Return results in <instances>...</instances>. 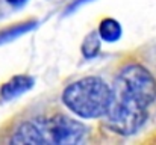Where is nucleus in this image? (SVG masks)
<instances>
[{
  "label": "nucleus",
  "instance_id": "6e6552de",
  "mask_svg": "<svg viewBox=\"0 0 156 145\" xmlns=\"http://www.w3.org/2000/svg\"><path fill=\"white\" fill-rule=\"evenodd\" d=\"M102 38L99 35V32H91L90 35L85 36L83 43H82V54L85 59H93L100 53V47H102Z\"/></svg>",
  "mask_w": 156,
  "mask_h": 145
},
{
  "label": "nucleus",
  "instance_id": "f257e3e1",
  "mask_svg": "<svg viewBox=\"0 0 156 145\" xmlns=\"http://www.w3.org/2000/svg\"><path fill=\"white\" fill-rule=\"evenodd\" d=\"M106 126L121 136L135 135L149 119V107L156 100L155 76L141 64L124 65L112 83Z\"/></svg>",
  "mask_w": 156,
  "mask_h": 145
},
{
  "label": "nucleus",
  "instance_id": "9d476101",
  "mask_svg": "<svg viewBox=\"0 0 156 145\" xmlns=\"http://www.w3.org/2000/svg\"><path fill=\"white\" fill-rule=\"evenodd\" d=\"M87 2H91V0H76V2H74V3H73V5L70 6L68 12H70V11H73L74 8H77V6H80V5H83V3H87Z\"/></svg>",
  "mask_w": 156,
  "mask_h": 145
},
{
  "label": "nucleus",
  "instance_id": "7ed1b4c3",
  "mask_svg": "<svg viewBox=\"0 0 156 145\" xmlns=\"http://www.w3.org/2000/svg\"><path fill=\"white\" fill-rule=\"evenodd\" d=\"M44 144H82L88 135V127L67 115L56 113L50 118H40Z\"/></svg>",
  "mask_w": 156,
  "mask_h": 145
},
{
  "label": "nucleus",
  "instance_id": "1a4fd4ad",
  "mask_svg": "<svg viewBox=\"0 0 156 145\" xmlns=\"http://www.w3.org/2000/svg\"><path fill=\"white\" fill-rule=\"evenodd\" d=\"M5 2L9 3V5H12V6H15V8H20V6H23V5L27 3V0H5Z\"/></svg>",
  "mask_w": 156,
  "mask_h": 145
},
{
  "label": "nucleus",
  "instance_id": "f03ea898",
  "mask_svg": "<svg viewBox=\"0 0 156 145\" xmlns=\"http://www.w3.org/2000/svg\"><path fill=\"white\" fill-rule=\"evenodd\" d=\"M112 88L96 76L82 77L62 91L64 106L79 118L96 119L106 115Z\"/></svg>",
  "mask_w": 156,
  "mask_h": 145
},
{
  "label": "nucleus",
  "instance_id": "39448f33",
  "mask_svg": "<svg viewBox=\"0 0 156 145\" xmlns=\"http://www.w3.org/2000/svg\"><path fill=\"white\" fill-rule=\"evenodd\" d=\"M34 85H35L34 77H30L27 74L14 76L0 86V100L9 101V100L18 98L20 95L26 94L27 91H30L34 88Z\"/></svg>",
  "mask_w": 156,
  "mask_h": 145
},
{
  "label": "nucleus",
  "instance_id": "20e7f679",
  "mask_svg": "<svg viewBox=\"0 0 156 145\" xmlns=\"http://www.w3.org/2000/svg\"><path fill=\"white\" fill-rule=\"evenodd\" d=\"M11 144H44L43 141V132H41V123L40 118H34L29 121H24L17 127V130L12 133Z\"/></svg>",
  "mask_w": 156,
  "mask_h": 145
},
{
  "label": "nucleus",
  "instance_id": "0eeeda50",
  "mask_svg": "<svg viewBox=\"0 0 156 145\" xmlns=\"http://www.w3.org/2000/svg\"><path fill=\"white\" fill-rule=\"evenodd\" d=\"M38 24L37 20H30V21H24V23H18V24H12L6 29H2L0 30V44H5V43H9L27 32H30L32 29H35Z\"/></svg>",
  "mask_w": 156,
  "mask_h": 145
},
{
  "label": "nucleus",
  "instance_id": "423d86ee",
  "mask_svg": "<svg viewBox=\"0 0 156 145\" xmlns=\"http://www.w3.org/2000/svg\"><path fill=\"white\" fill-rule=\"evenodd\" d=\"M100 38L106 41V43H115L121 38V33H123V29H121V24L115 20V18H103L99 24V29H97Z\"/></svg>",
  "mask_w": 156,
  "mask_h": 145
}]
</instances>
